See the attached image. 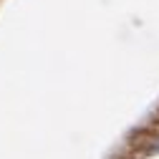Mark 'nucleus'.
Instances as JSON below:
<instances>
[{
  "label": "nucleus",
  "instance_id": "obj_1",
  "mask_svg": "<svg viewBox=\"0 0 159 159\" xmlns=\"http://www.w3.org/2000/svg\"><path fill=\"white\" fill-rule=\"evenodd\" d=\"M157 149H159V144H157Z\"/></svg>",
  "mask_w": 159,
  "mask_h": 159
}]
</instances>
